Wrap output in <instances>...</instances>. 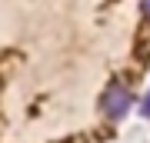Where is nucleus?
Here are the masks:
<instances>
[{"label":"nucleus","mask_w":150,"mask_h":143,"mask_svg":"<svg viewBox=\"0 0 150 143\" xmlns=\"http://www.w3.org/2000/svg\"><path fill=\"white\" fill-rule=\"evenodd\" d=\"M140 113H144V117H150V93L144 97V103H140Z\"/></svg>","instance_id":"obj_2"},{"label":"nucleus","mask_w":150,"mask_h":143,"mask_svg":"<svg viewBox=\"0 0 150 143\" xmlns=\"http://www.w3.org/2000/svg\"><path fill=\"white\" fill-rule=\"evenodd\" d=\"M140 7H144V13L150 17V0H140Z\"/></svg>","instance_id":"obj_3"},{"label":"nucleus","mask_w":150,"mask_h":143,"mask_svg":"<svg viewBox=\"0 0 150 143\" xmlns=\"http://www.w3.org/2000/svg\"><path fill=\"white\" fill-rule=\"evenodd\" d=\"M130 103H134V97H130L127 83H123V80H110L107 90H103V97H100L103 117H107V120H123L127 110H130Z\"/></svg>","instance_id":"obj_1"}]
</instances>
